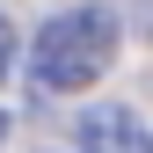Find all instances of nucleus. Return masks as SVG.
Wrapping results in <instances>:
<instances>
[{"mask_svg": "<svg viewBox=\"0 0 153 153\" xmlns=\"http://www.w3.org/2000/svg\"><path fill=\"white\" fill-rule=\"evenodd\" d=\"M109 59H117V22H109L102 7H66V15H51V22L36 29V51H29L36 88H51V95L95 88V80L109 73Z\"/></svg>", "mask_w": 153, "mask_h": 153, "instance_id": "obj_1", "label": "nucleus"}, {"mask_svg": "<svg viewBox=\"0 0 153 153\" xmlns=\"http://www.w3.org/2000/svg\"><path fill=\"white\" fill-rule=\"evenodd\" d=\"M80 153H153V131L131 109H88L80 117Z\"/></svg>", "mask_w": 153, "mask_h": 153, "instance_id": "obj_2", "label": "nucleus"}, {"mask_svg": "<svg viewBox=\"0 0 153 153\" xmlns=\"http://www.w3.org/2000/svg\"><path fill=\"white\" fill-rule=\"evenodd\" d=\"M7 73H15V22L0 15V80H7Z\"/></svg>", "mask_w": 153, "mask_h": 153, "instance_id": "obj_3", "label": "nucleus"}, {"mask_svg": "<svg viewBox=\"0 0 153 153\" xmlns=\"http://www.w3.org/2000/svg\"><path fill=\"white\" fill-rule=\"evenodd\" d=\"M0 139H7V117H0Z\"/></svg>", "mask_w": 153, "mask_h": 153, "instance_id": "obj_4", "label": "nucleus"}]
</instances>
